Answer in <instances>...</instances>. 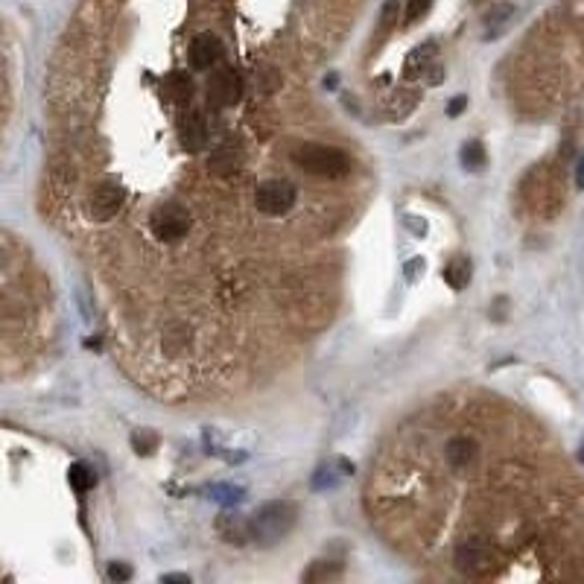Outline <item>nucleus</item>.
I'll use <instances>...</instances> for the list:
<instances>
[{
	"label": "nucleus",
	"instance_id": "nucleus-1",
	"mask_svg": "<svg viewBox=\"0 0 584 584\" xmlns=\"http://www.w3.org/2000/svg\"><path fill=\"white\" fill-rule=\"evenodd\" d=\"M292 161L318 179H342L351 172V155L336 149V147H322V144H301L292 149Z\"/></svg>",
	"mask_w": 584,
	"mask_h": 584
},
{
	"label": "nucleus",
	"instance_id": "nucleus-2",
	"mask_svg": "<svg viewBox=\"0 0 584 584\" xmlns=\"http://www.w3.org/2000/svg\"><path fill=\"white\" fill-rule=\"evenodd\" d=\"M295 505L292 503H284V500H275V503H266L257 508V515L249 520V529H252V538L260 543V546H272L278 541H284L292 526H295Z\"/></svg>",
	"mask_w": 584,
	"mask_h": 584
},
{
	"label": "nucleus",
	"instance_id": "nucleus-3",
	"mask_svg": "<svg viewBox=\"0 0 584 584\" xmlns=\"http://www.w3.org/2000/svg\"><path fill=\"white\" fill-rule=\"evenodd\" d=\"M523 199L526 205L535 210H546V214H555V208L564 202L561 190H558V179L550 175L546 170H532L529 179L523 182Z\"/></svg>",
	"mask_w": 584,
	"mask_h": 584
},
{
	"label": "nucleus",
	"instance_id": "nucleus-4",
	"mask_svg": "<svg viewBox=\"0 0 584 584\" xmlns=\"http://www.w3.org/2000/svg\"><path fill=\"white\" fill-rule=\"evenodd\" d=\"M295 199H298L295 187L290 182H280V179H269V182L257 184V190H254V208L266 217L287 214V210H292Z\"/></svg>",
	"mask_w": 584,
	"mask_h": 584
},
{
	"label": "nucleus",
	"instance_id": "nucleus-5",
	"mask_svg": "<svg viewBox=\"0 0 584 584\" xmlns=\"http://www.w3.org/2000/svg\"><path fill=\"white\" fill-rule=\"evenodd\" d=\"M149 228H152V234L158 240H164V243H175V240H182L187 234V228H190V214L182 208V205H161L158 210H152V217H149Z\"/></svg>",
	"mask_w": 584,
	"mask_h": 584
},
{
	"label": "nucleus",
	"instance_id": "nucleus-6",
	"mask_svg": "<svg viewBox=\"0 0 584 584\" xmlns=\"http://www.w3.org/2000/svg\"><path fill=\"white\" fill-rule=\"evenodd\" d=\"M456 567L470 578H482L491 570V550L482 541L468 538L456 546Z\"/></svg>",
	"mask_w": 584,
	"mask_h": 584
},
{
	"label": "nucleus",
	"instance_id": "nucleus-7",
	"mask_svg": "<svg viewBox=\"0 0 584 584\" xmlns=\"http://www.w3.org/2000/svg\"><path fill=\"white\" fill-rule=\"evenodd\" d=\"M240 76L234 74V70H214L208 79V102L214 105V109H225V105H234L240 100Z\"/></svg>",
	"mask_w": 584,
	"mask_h": 584
},
{
	"label": "nucleus",
	"instance_id": "nucleus-8",
	"mask_svg": "<svg viewBox=\"0 0 584 584\" xmlns=\"http://www.w3.org/2000/svg\"><path fill=\"white\" fill-rule=\"evenodd\" d=\"M123 199H126V190H123L117 182H102L97 190H94V196H91V214L97 219H111L117 217V210L123 208Z\"/></svg>",
	"mask_w": 584,
	"mask_h": 584
},
{
	"label": "nucleus",
	"instance_id": "nucleus-9",
	"mask_svg": "<svg viewBox=\"0 0 584 584\" xmlns=\"http://www.w3.org/2000/svg\"><path fill=\"white\" fill-rule=\"evenodd\" d=\"M444 459H447V465L456 473H462V470L476 465V459H480V444H476L473 438H468V435H456V438L447 441Z\"/></svg>",
	"mask_w": 584,
	"mask_h": 584
},
{
	"label": "nucleus",
	"instance_id": "nucleus-10",
	"mask_svg": "<svg viewBox=\"0 0 584 584\" xmlns=\"http://www.w3.org/2000/svg\"><path fill=\"white\" fill-rule=\"evenodd\" d=\"M222 56V44L217 35L210 32H199L196 39L190 41V64L196 70H208L210 64H217Z\"/></svg>",
	"mask_w": 584,
	"mask_h": 584
},
{
	"label": "nucleus",
	"instance_id": "nucleus-11",
	"mask_svg": "<svg viewBox=\"0 0 584 584\" xmlns=\"http://www.w3.org/2000/svg\"><path fill=\"white\" fill-rule=\"evenodd\" d=\"M179 132H182V147L187 152H199L205 147V140H208V126H205V117L199 111L184 114Z\"/></svg>",
	"mask_w": 584,
	"mask_h": 584
},
{
	"label": "nucleus",
	"instance_id": "nucleus-12",
	"mask_svg": "<svg viewBox=\"0 0 584 584\" xmlns=\"http://www.w3.org/2000/svg\"><path fill=\"white\" fill-rule=\"evenodd\" d=\"M217 532L225 543H237L243 546L245 541L252 538V529H249V520H243L240 515H222L217 520Z\"/></svg>",
	"mask_w": 584,
	"mask_h": 584
},
{
	"label": "nucleus",
	"instance_id": "nucleus-13",
	"mask_svg": "<svg viewBox=\"0 0 584 584\" xmlns=\"http://www.w3.org/2000/svg\"><path fill=\"white\" fill-rule=\"evenodd\" d=\"M240 161H243L240 149H234V147H219V149L210 152V158H208V170H210V172H217V175H231V172L240 167Z\"/></svg>",
	"mask_w": 584,
	"mask_h": 584
},
{
	"label": "nucleus",
	"instance_id": "nucleus-14",
	"mask_svg": "<svg viewBox=\"0 0 584 584\" xmlns=\"http://www.w3.org/2000/svg\"><path fill=\"white\" fill-rule=\"evenodd\" d=\"M67 480H70V488L79 491V494H88L94 485H97V473L88 468L85 462H76V465H70L67 470Z\"/></svg>",
	"mask_w": 584,
	"mask_h": 584
},
{
	"label": "nucleus",
	"instance_id": "nucleus-15",
	"mask_svg": "<svg viewBox=\"0 0 584 584\" xmlns=\"http://www.w3.org/2000/svg\"><path fill=\"white\" fill-rule=\"evenodd\" d=\"M444 278H447V284L453 290H465L470 284V263H468V257H456L450 266L444 269Z\"/></svg>",
	"mask_w": 584,
	"mask_h": 584
},
{
	"label": "nucleus",
	"instance_id": "nucleus-16",
	"mask_svg": "<svg viewBox=\"0 0 584 584\" xmlns=\"http://www.w3.org/2000/svg\"><path fill=\"white\" fill-rule=\"evenodd\" d=\"M167 91L172 100H190L193 97V79L182 70H175V74L167 76Z\"/></svg>",
	"mask_w": 584,
	"mask_h": 584
},
{
	"label": "nucleus",
	"instance_id": "nucleus-17",
	"mask_svg": "<svg viewBox=\"0 0 584 584\" xmlns=\"http://www.w3.org/2000/svg\"><path fill=\"white\" fill-rule=\"evenodd\" d=\"M462 164L470 172H480L485 167V149H482L480 140H468V144L462 147Z\"/></svg>",
	"mask_w": 584,
	"mask_h": 584
},
{
	"label": "nucleus",
	"instance_id": "nucleus-18",
	"mask_svg": "<svg viewBox=\"0 0 584 584\" xmlns=\"http://www.w3.org/2000/svg\"><path fill=\"white\" fill-rule=\"evenodd\" d=\"M208 497L222 503V505H237V503H243L245 491L237 485H214V488H208Z\"/></svg>",
	"mask_w": 584,
	"mask_h": 584
},
{
	"label": "nucleus",
	"instance_id": "nucleus-19",
	"mask_svg": "<svg viewBox=\"0 0 584 584\" xmlns=\"http://www.w3.org/2000/svg\"><path fill=\"white\" fill-rule=\"evenodd\" d=\"M430 59H433V44H427V47H421V50H415L409 59H406V76H421L423 70L430 67Z\"/></svg>",
	"mask_w": 584,
	"mask_h": 584
},
{
	"label": "nucleus",
	"instance_id": "nucleus-20",
	"mask_svg": "<svg viewBox=\"0 0 584 584\" xmlns=\"http://www.w3.org/2000/svg\"><path fill=\"white\" fill-rule=\"evenodd\" d=\"M339 576H342L339 564H327V561H315L313 567L304 573L307 581H327V578H339Z\"/></svg>",
	"mask_w": 584,
	"mask_h": 584
},
{
	"label": "nucleus",
	"instance_id": "nucleus-21",
	"mask_svg": "<svg viewBox=\"0 0 584 584\" xmlns=\"http://www.w3.org/2000/svg\"><path fill=\"white\" fill-rule=\"evenodd\" d=\"M433 9V0H406V21L415 24Z\"/></svg>",
	"mask_w": 584,
	"mask_h": 584
},
{
	"label": "nucleus",
	"instance_id": "nucleus-22",
	"mask_svg": "<svg viewBox=\"0 0 584 584\" xmlns=\"http://www.w3.org/2000/svg\"><path fill=\"white\" fill-rule=\"evenodd\" d=\"M398 15H400V4L398 0H386V6H383V15H380V24L383 29H392L398 24Z\"/></svg>",
	"mask_w": 584,
	"mask_h": 584
},
{
	"label": "nucleus",
	"instance_id": "nucleus-23",
	"mask_svg": "<svg viewBox=\"0 0 584 584\" xmlns=\"http://www.w3.org/2000/svg\"><path fill=\"white\" fill-rule=\"evenodd\" d=\"M511 15H515V9H511V6H494V9L485 15V24H497V27H503Z\"/></svg>",
	"mask_w": 584,
	"mask_h": 584
},
{
	"label": "nucleus",
	"instance_id": "nucleus-24",
	"mask_svg": "<svg viewBox=\"0 0 584 584\" xmlns=\"http://www.w3.org/2000/svg\"><path fill=\"white\" fill-rule=\"evenodd\" d=\"M135 450L137 453H144V456H149L152 450H155V435L152 433H135Z\"/></svg>",
	"mask_w": 584,
	"mask_h": 584
},
{
	"label": "nucleus",
	"instance_id": "nucleus-25",
	"mask_svg": "<svg viewBox=\"0 0 584 584\" xmlns=\"http://www.w3.org/2000/svg\"><path fill=\"white\" fill-rule=\"evenodd\" d=\"M109 578L111 581H126V578H132V570L126 567V564H111V567H109Z\"/></svg>",
	"mask_w": 584,
	"mask_h": 584
},
{
	"label": "nucleus",
	"instance_id": "nucleus-26",
	"mask_svg": "<svg viewBox=\"0 0 584 584\" xmlns=\"http://www.w3.org/2000/svg\"><path fill=\"white\" fill-rule=\"evenodd\" d=\"M465 105H468V97H456V100L450 102V109H447V111H450V117H456L459 111L465 109Z\"/></svg>",
	"mask_w": 584,
	"mask_h": 584
},
{
	"label": "nucleus",
	"instance_id": "nucleus-27",
	"mask_svg": "<svg viewBox=\"0 0 584 584\" xmlns=\"http://www.w3.org/2000/svg\"><path fill=\"white\" fill-rule=\"evenodd\" d=\"M161 581H179V584H190V576H184V573H170V576H161Z\"/></svg>",
	"mask_w": 584,
	"mask_h": 584
},
{
	"label": "nucleus",
	"instance_id": "nucleus-28",
	"mask_svg": "<svg viewBox=\"0 0 584 584\" xmlns=\"http://www.w3.org/2000/svg\"><path fill=\"white\" fill-rule=\"evenodd\" d=\"M576 187H584V158L578 161V170H576Z\"/></svg>",
	"mask_w": 584,
	"mask_h": 584
},
{
	"label": "nucleus",
	"instance_id": "nucleus-29",
	"mask_svg": "<svg viewBox=\"0 0 584 584\" xmlns=\"http://www.w3.org/2000/svg\"><path fill=\"white\" fill-rule=\"evenodd\" d=\"M578 459H581V462H584V444H581V450H578Z\"/></svg>",
	"mask_w": 584,
	"mask_h": 584
}]
</instances>
